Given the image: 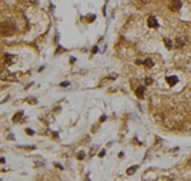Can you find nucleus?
Here are the masks:
<instances>
[{
  "mask_svg": "<svg viewBox=\"0 0 191 181\" xmlns=\"http://www.w3.org/2000/svg\"><path fill=\"white\" fill-rule=\"evenodd\" d=\"M168 8L171 9L172 12H178L180 8H181V1L180 0H171Z\"/></svg>",
  "mask_w": 191,
  "mask_h": 181,
  "instance_id": "nucleus-1",
  "label": "nucleus"
},
{
  "mask_svg": "<svg viewBox=\"0 0 191 181\" xmlns=\"http://www.w3.org/2000/svg\"><path fill=\"white\" fill-rule=\"evenodd\" d=\"M4 61H5V65H7V66H10V65H13V64L17 61V58H16L14 55L5 54V59H4Z\"/></svg>",
  "mask_w": 191,
  "mask_h": 181,
  "instance_id": "nucleus-2",
  "label": "nucleus"
},
{
  "mask_svg": "<svg viewBox=\"0 0 191 181\" xmlns=\"http://www.w3.org/2000/svg\"><path fill=\"white\" fill-rule=\"evenodd\" d=\"M147 24H148V27H149V28H157V27H158V22H157L155 17L150 16L149 18H148V21H147Z\"/></svg>",
  "mask_w": 191,
  "mask_h": 181,
  "instance_id": "nucleus-3",
  "label": "nucleus"
},
{
  "mask_svg": "<svg viewBox=\"0 0 191 181\" xmlns=\"http://www.w3.org/2000/svg\"><path fill=\"white\" fill-rule=\"evenodd\" d=\"M166 80H167V83H168L171 87H173L176 83H178V78L176 77V75H170V77L166 78Z\"/></svg>",
  "mask_w": 191,
  "mask_h": 181,
  "instance_id": "nucleus-4",
  "label": "nucleus"
},
{
  "mask_svg": "<svg viewBox=\"0 0 191 181\" xmlns=\"http://www.w3.org/2000/svg\"><path fill=\"white\" fill-rule=\"evenodd\" d=\"M144 92H145L144 87H138V88H136V90H135L136 97L139 98V99H143V98H144Z\"/></svg>",
  "mask_w": 191,
  "mask_h": 181,
  "instance_id": "nucleus-5",
  "label": "nucleus"
},
{
  "mask_svg": "<svg viewBox=\"0 0 191 181\" xmlns=\"http://www.w3.org/2000/svg\"><path fill=\"white\" fill-rule=\"evenodd\" d=\"M143 64H144L145 68H149V69L154 66V63H153V60H152V59H145L144 61H143Z\"/></svg>",
  "mask_w": 191,
  "mask_h": 181,
  "instance_id": "nucleus-6",
  "label": "nucleus"
},
{
  "mask_svg": "<svg viewBox=\"0 0 191 181\" xmlns=\"http://www.w3.org/2000/svg\"><path fill=\"white\" fill-rule=\"evenodd\" d=\"M22 117H23V111H19V112H17L16 115L13 116V121L14 122H18V121H21Z\"/></svg>",
  "mask_w": 191,
  "mask_h": 181,
  "instance_id": "nucleus-7",
  "label": "nucleus"
},
{
  "mask_svg": "<svg viewBox=\"0 0 191 181\" xmlns=\"http://www.w3.org/2000/svg\"><path fill=\"white\" fill-rule=\"evenodd\" d=\"M138 170V165H135V166H131V167H129L127 168V171H126V175H129V176H131V175H134L135 174V171Z\"/></svg>",
  "mask_w": 191,
  "mask_h": 181,
  "instance_id": "nucleus-8",
  "label": "nucleus"
},
{
  "mask_svg": "<svg viewBox=\"0 0 191 181\" xmlns=\"http://www.w3.org/2000/svg\"><path fill=\"white\" fill-rule=\"evenodd\" d=\"M185 44H186V40L185 39H177V40H176V46H177V47H182Z\"/></svg>",
  "mask_w": 191,
  "mask_h": 181,
  "instance_id": "nucleus-9",
  "label": "nucleus"
},
{
  "mask_svg": "<svg viewBox=\"0 0 191 181\" xmlns=\"http://www.w3.org/2000/svg\"><path fill=\"white\" fill-rule=\"evenodd\" d=\"M164 45H166L167 49H172V47H173V45H172V41L168 40V39H164Z\"/></svg>",
  "mask_w": 191,
  "mask_h": 181,
  "instance_id": "nucleus-10",
  "label": "nucleus"
},
{
  "mask_svg": "<svg viewBox=\"0 0 191 181\" xmlns=\"http://www.w3.org/2000/svg\"><path fill=\"white\" fill-rule=\"evenodd\" d=\"M76 157H78V159H84L85 153H84V152H79V153L76 154Z\"/></svg>",
  "mask_w": 191,
  "mask_h": 181,
  "instance_id": "nucleus-11",
  "label": "nucleus"
},
{
  "mask_svg": "<svg viewBox=\"0 0 191 181\" xmlns=\"http://www.w3.org/2000/svg\"><path fill=\"white\" fill-rule=\"evenodd\" d=\"M152 82H153V79L152 78H145V83L149 85V84H152Z\"/></svg>",
  "mask_w": 191,
  "mask_h": 181,
  "instance_id": "nucleus-12",
  "label": "nucleus"
},
{
  "mask_svg": "<svg viewBox=\"0 0 191 181\" xmlns=\"http://www.w3.org/2000/svg\"><path fill=\"white\" fill-rule=\"evenodd\" d=\"M61 87H68L69 85V82H63V83H60Z\"/></svg>",
  "mask_w": 191,
  "mask_h": 181,
  "instance_id": "nucleus-13",
  "label": "nucleus"
},
{
  "mask_svg": "<svg viewBox=\"0 0 191 181\" xmlns=\"http://www.w3.org/2000/svg\"><path fill=\"white\" fill-rule=\"evenodd\" d=\"M140 1H141L143 4H148V3H150L152 0H140Z\"/></svg>",
  "mask_w": 191,
  "mask_h": 181,
  "instance_id": "nucleus-14",
  "label": "nucleus"
},
{
  "mask_svg": "<svg viewBox=\"0 0 191 181\" xmlns=\"http://www.w3.org/2000/svg\"><path fill=\"white\" fill-rule=\"evenodd\" d=\"M27 133H28V135H33V130L31 129H27Z\"/></svg>",
  "mask_w": 191,
  "mask_h": 181,
  "instance_id": "nucleus-15",
  "label": "nucleus"
},
{
  "mask_svg": "<svg viewBox=\"0 0 191 181\" xmlns=\"http://www.w3.org/2000/svg\"><path fill=\"white\" fill-rule=\"evenodd\" d=\"M104 153H106V152H104V151H101V153H99L98 156H99V157H103V156H104Z\"/></svg>",
  "mask_w": 191,
  "mask_h": 181,
  "instance_id": "nucleus-16",
  "label": "nucleus"
},
{
  "mask_svg": "<svg viewBox=\"0 0 191 181\" xmlns=\"http://www.w3.org/2000/svg\"><path fill=\"white\" fill-rule=\"evenodd\" d=\"M135 63H136V65H141V64H143V61H140V60H136Z\"/></svg>",
  "mask_w": 191,
  "mask_h": 181,
  "instance_id": "nucleus-17",
  "label": "nucleus"
}]
</instances>
